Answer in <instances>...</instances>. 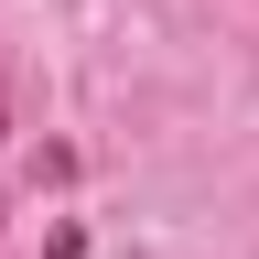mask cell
Masks as SVG:
<instances>
[{
    "mask_svg": "<svg viewBox=\"0 0 259 259\" xmlns=\"http://www.w3.org/2000/svg\"><path fill=\"white\" fill-rule=\"evenodd\" d=\"M0 141H11V97H0Z\"/></svg>",
    "mask_w": 259,
    "mask_h": 259,
    "instance_id": "1",
    "label": "cell"
}]
</instances>
